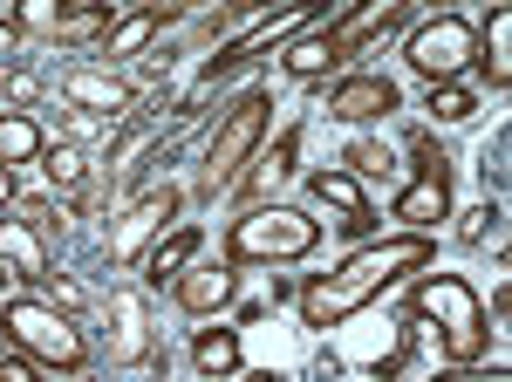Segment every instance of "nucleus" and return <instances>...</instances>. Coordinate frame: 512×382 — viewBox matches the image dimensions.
Returning a JSON list of instances; mask_svg holds the SVG:
<instances>
[{
  "label": "nucleus",
  "mask_w": 512,
  "mask_h": 382,
  "mask_svg": "<svg viewBox=\"0 0 512 382\" xmlns=\"http://www.w3.org/2000/svg\"><path fill=\"white\" fill-rule=\"evenodd\" d=\"M431 260L437 253H431L424 232H396L383 246H362V253H349L328 280H308V287H301V321H308V328H335V321H349L355 307H369L376 294H390L403 273H424Z\"/></svg>",
  "instance_id": "obj_1"
},
{
  "label": "nucleus",
  "mask_w": 512,
  "mask_h": 382,
  "mask_svg": "<svg viewBox=\"0 0 512 382\" xmlns=\"http://www.w3.org/2000/svg\"><path fill=\"white\" fill-rule=\"evenodd\" d=\"M321 246V219L301 205H246L226 226V267H280V260H308Z\"/></svg>",
  "instance_id": "obj_2"
},
{
  "label": "nucleus",
  "mask_w": 512,
  "mask_h": 382,
  "mask_svg": "<svg viewBox=\"0 0 512 382\" xmlns=\"http://www.w3.org/2000/svg\"><path fill=\"white\" fill-rule=\"evenodd\" d=\"M410 314L417 321H437V342H444V362L465 369L485 355V301L465 273H424L417 294H410Z\"/></svg>",
  "instance_id": "obj_3"
},
{
  "label": "nucleus",
  "mask_w": 512,
  "mask_h": 382,
  "mask_svg": "<svg viewBox=\"0 0 512 382\" xmlns=\"http://www.w3.org/2000/svg\"><path fill=\"white\" fill-rule=\"evenodd\" d=\"M0 335L21 348V355H35L41 369H62V376H82V362H89V342H82L76 314L48 307L41 294H14V301H0Z\"/></svg>",
  "instance_id": "obj_4"
},
{
  "label": "nucleus",
  "mask_w": 512,
  "mask_h": 382,
  "mask_svg": "<svg viewBox=\"0 0 512 382\" xmlns=\"http://www.w3.org/2000/svg\"><path fill=\"white\" fill-rule=\"evenodd\" d=\"M267 123H274V103H267V89H246V96H233V110L219 116L212 144H205V185H212V191L233 185L239 171H246V157L260 151Z\"/></svg>",
  "instance_id": "obj_5"
},
{
  "label": "nucleus",
  "mask_w": 512,
  "mask_h": 382,
  "mask_svg": "<svg viewBox=\"0 0 512 382\" xmlns=\"http://www.w3.org/2000/svg\"><path fill=\"white\" fill-rule=\"evenodd\" d=\"M403 62L431 82V89H437V82H458L478 62V28L465 21V14H431V21H417V28H410Z\"/></svg>",
  "instance_id": "obj_6"
},
{
  "label": "nucleus",
  "mask_w": 512,
  "mask_h": 382,
  "mask_svg": "<svg viewBox=\"0 0 512 382\" xmlns=\"http://www.w3.org/2000/svg\"><path fill=\"white\" fill-rule=\"evenodd\" d=\"M410 151H417V178L396 191V219H403V232L431 239L437 219H451V157L431 144V130H410Z\"/></svg>",
  "instance_id": "obj_7"
},
{
  "label": "nucleus",
  "mask_w": 512,
  "mask_h": 382,
  "mask_svg": "<svg viewBox=\"0 0 512 382\" xmlns=\"http://www.w3.org/2000/svg\"><path fill=\"white\" fill-rule=\"evenodd\" d=\"M178 205H185V191H178V185L144 191V198L123 212L117 226H110V267H130V260H144V253H151V246L164 239V226L178 219Z\"/></svg>",
  "instance_id": "obj_8"
},
{
  "label": "nucleus",
  "mask_w": 512,
  "mask_h": 382,
  "mask_svg": "<svg viewBox=\"0 0 512 382\" xmlns=\"http://www.w3.org/2000/svg\"><path fill=\"white\" fill-rule=\"evenodd\" d=\"M62 96H69V110H89V116H130V103H137V89L123 76H110V69H69L62 76Z\"/></svg>",
  "instance_id": "obj_9"
},
{
  "label": "nucleus",
  "mask_w": 512,
  "mask_h": 382,
  "mask_svg": "<svg viewBox=\"0 0 512 382\" xmlns=\"http://www.w3.org/2000/svg\"><path fill=\"white\" fill-rule=\"evenodd\" d=\"M396 21H410V7L403 0H369L362 14H335L328 21V41H335V62H349V55H362L376 35H390Z\"/></svg>",
  "instance_id": "obj_10"
},
{
  "label": "nucleus",
  "mask_w": 512,
  "mask_h": 382,
  "mask_svg": "<svg viewBox=\"0 0 512 382\" xmlns=\"http://www.w3.org/2000/svg\"><path fill=\"white\" fill-rule=\"evenodd\" d=\"M396 110V82L390 76H349L328 89V116L335 123H376Z\"/></svg>",
  "instance_id": "obj_11"
},
{
  "label": "nucleus",
  "mask_w": 512,
  "mask_h": 382,
  "mask_svg": "<svg viewBox=\"0 0 512 382\" xmlns=\"http://www.w3.org/2000/svg\"><path fill=\"white\" fill-rule=\"evenodd\" d=\"M110 362L117 369H137L144 355H151V307H144V294H110Z\"/></svg>",
  "instance_id": "obj_12"
},
{
  "label": "nucleus",
  "mask_w": 512,
  "mask_h": 382,
  "mask_svg": "<svg viewBox=\"0 0 512 382\" xmlns=\"http://www.w3.org/2000/svg\"><path fill=\"white\" fill-rule=\"evenodd\" d=\"M328 21H335V14H315L301 35L280 48V69H287L294 82H315V76H328V69H335V41H328Z\"/></svg>",
  "instance_id": "obj_13"
},
{
  "label": "nucleus",
  "mask_w": 512,
  "mask_h": 382,
  "mask_svg": "<svg viewBox=\"0 0 512 382\" xmlns=\"http://www.w3.org/2000/svg\"><path fill=\"white\" fill-rule=\"evenodd\" d=\"M233 294H239V267H226V260H219V267H185L178 273V307H185V314H219Z\"/></svg>",
  "instance_id": "obj_14"
},
{
  "label": "nucleus",
  "mask_w": 512,
  "mask_h": 382,
  "mask_svg": "<svg viewBox=\"0 0 512 382\" xmlns=\"http://www.w3.org/2000/svg\"><path fill=\"white\" fill-rule=\"evenodd\" d=\"M0 267L14 273V280H28V287H41L48 246H41V232L28 226V219H0Z\"/></svg>",
  "instance_id": "obj_15"
},
{
  "label": "nucleus",
  "mask_w": 512,
  "mask_h": 382,
  "mask_svg": "<svg viewBox=\"0 0 512 382\" xmlns=\"http://www.w3.org/2000/svg\"><path fill=\"white\" fill-rule=\"evenodd\" d=\"M171 21V7H130V14H117V28L103 35V62H123V55H144L151 41H158V28Z\"/></svg>",
  "instance_id": "obj_16"
},
{
  "label": "nucleus",
  "mask_w": 512,
  "mask_h": 382,
  "mask_svg": "<svg viewBox=\"0 0 512 382\" xmlns=\"http://www.w3.org/2000/svg\"><path fill=\"white\" fill-rule=\"evenodd\" d=\"M308 191H315L321 205H335L349 232H362V226H369V198H362V185H355L349 171H315V178H308Z\"/></svg>",
  "instance_id": "obj_17"
},
{
  "label": "nucleus",
  "mask_w": 512,
  "mask_h": 382,
  "mask_svg": "<svg viewBox=\"0 0 512 382\" xmlns=\"http://www.w3.org/2000/svg\"><path fill=\"white\" fill-rule=\"evenodd\" d=\"M192 253H198V226H178L171 239H158V246L144 253V280H151V287H164V280L178 287V273L192 267Z\"/></svg>",
  "instance_id": "obj_18"
},
{
  "label": "nucleus",
  "mask_w": 512,
  "mask_h": 382,
  "mask_svg": "<svg viewBox=\"0 0 512 382\" xmlns=\"http://www.w3.org/2000/svg\"><path fill=\"white\" fill-rule=\"evenodd\" d=\"M478 69L492 76V89H506V82H512V7H492L485 41H478Z\"/></svg>",
  "instance_id": "obj_19"
},
{
  "label": "nucleus",
  "mask_w": 512,
  "mask_h": 382,
  "mask_svg": "<svg viewBox=\"0 0 512 382\" xmlns=\"http://www.w3.org/2000/svg\"><path fill=\"white\" fill-rule=\"evenodd\" d=\"M41 151H48V137H41V123L28 110L0 116V164H7V171H14V164H35Z\"/></svg>",
  "instance_id": "obj_20"
},
{
  "label": "nucleus",
  "mask_w": 512,
  "mask_h": 382,
  "mask_svg": "<svg viewBox=\"0 0 512 382\" xmlns=\"http://www.w3.org/2000/svg\"><path fill=\"white\" fill-rule=\"evenodd\" d=\"M35 164H41V178L62 191V198H76V191L89 185V157H82L76 144H48V151H41Z\"/></svg>",
  "instance_id": "obj_21"
},
{
  "label": "nucleus",
  "mask_w": 512,
  "mask_h": 382,
  "mask_svg": "<svg viewBox=\"0 0 512 382\" xmlns=\"http://www.w3.org/2000/svg\"><path fill=\"white\" fill-rule=\"evenodd\" d=\"M192 369H198V376H212V382L233 376V369H239V335H233V328H205V335L192 342Z\"/></svg>",
  "instance_id": "obj_22"
},
{
  "label": "nucleus",
  "mask_w": 512,
  "mask_h": 382,
  "mask_svg": "<svg viewBox=\"0 0 512 382\" xmlns=\"http://www.w3.org/2000/svg\"><path fill=\"white\" fill-rule=\"evenodd\" d=\"M110 28H117V14H110V7H62L55 41H103Z\"/></svg>",
  "instance_id": "obj_23"
},
{
  "label": "nucleus",
  "mask_w": 512,
  "mask_h": 382,
  "mask_svg": "<svg viewBox=\"0 0 512 382\" xmlns=\"http://www.w3.org/2000/svg\"><path fill=\"white\" fill-rule=\"evenodd\" d=\"M342 164H349V178H355V185H362V178H390V171H396L390 144H376V137H355L349 151H342Z\"/></svg>",
  "instance_id": "obj_24"
},
{
  "label": "nucleus",
  "mask_w": 512,
  "mask_h": 382,
  "mask_svg": "<svg viewBox=\"0 0 512 382\" xmlns=\"http://www.w3.org/2000/svg\"><path fill=\"white\" fill-rule=\"evenodd\" d=\"M424 110H431L437 123H465V116H472L478 103H472V89H465V82H437V89H431V103H424Z\"/></svg>",
  "instance_id": "obj_25"
},
{
  "label": "nucleus",
  "mask_w": 512,
  "mask_h": 382,
  "mask_svg": "<svg viewBox=\"0 0 512 382\" xmlns=\"http://www.w3.org/2000/svg\"><path fill=\"white\" fill-rule=\"evenodd\" d=\"M14 28H41V35H55V21H62V7L55 0H21L14 14H7Z\"/></svg>",
  "instance_id": "obj_26"
},
{
  "label": "nucleus",
  "mask_w": 512,
  "mask_h": 382,
  "mask_svg": "<svg viewBox=\"0 0 512 382\" xmlns=\"http://www.w3.org/2000/svg\"><path fill=\"white\" fill-rule=\"evenodd\" d=\"M499 219H506V212H499V198H485V205H472V212H465V219H458V239H485V232H499Z\"/></svg>",
  "instance_id": "obj_27"
},
{
  "label": "nucleus",
  "mask_w": 512,
  "mask_h": 382,
  "mask_svg": "<svg viewBox=\"0 0 512 382\" xmlns=\"http://www.w3.org/2000/svg\"><path fill=\"white\" fill-rule=\"evenodd\" d=\"M21 219L35 232H62L69 226V205H48V198H21Z\"/></svg>",
  "instance_id": "obj_28"
},
{
  "label": "nucleus",
  "mask_w": 512,
  "mask_h": 382,
  "mask_svg": "<svg viewBox=\"0 0 512 382\" xmlns=\"http://www.w3.org/2000/svg\"><path fill=\"white\" fill-rule=\"evenodd\" d=\"M41 301L62 307V314H76V307H82V287H76V280H62V273L48 267V273H41Z\"/></svg>",
  "instance_id": "obj_29"
},
{
  "label": "nucleus",
  "mask_w": 512,
  "mask_h": 382,
  "mask_svg": "<svg viewBox=\"0 0 512 382\" xmlns=\"http://www.w3.org/2000/svg\"><path fill=\"white\" fill-rule=\"evenodd\" d=\"M0 382H35L28 362H14V342H7V335H0Z\"/></svg>",
  "instance_id": "obj_30"
},
{
  "label": "nucleus",
  "mask_w": 512,
  "mask_h": 382,
  "mask_svg": "<svg viewBox=\"0 0 512 382\" xmlns=\"http://www.w3.org/2000/svg\"><path fill=\"white\" fill-rule=\"evenodd\" d=\"M7 55H21V28H14V21H0V62H7Z\"/></svg>",
  "instance_id": "obj_31"
},
{
  "label": "nucleus",
  "mask_w": 512,
  "mask_h": 382,
  "mask_svg": "<svg viewBox=\"0 0 512 382\" xmlns=\"http://www.w3.org/2000/svg\"><path fill=\"white\" fill-rule=\"evenodd\" d=\"M7 198H14V171L0 164V205H7Z\"/></svg>",
  "instance_id": "obj_32"
},
{
  "label": "nucleus",
  "mask_w": 512,
  "mask_h": 382,
  "mask_svg": "<svg viewBox=\"0 0 512 382\" xmlns=\"http://www.w3.org/2000/svg\"><path fill=\"white\" fill-rule=\"evenodd\" d=\"M246 382H287V376H274V369H267V376H246Z\"/></svg>",
  "instance_id": "obj_33"
},
{
  "label": "nucleus",
  "mask_w": 512,
  "mask_h": 382,
  "mask_svg": "<svg viewBox=\"0 0 512 382\" xmlns=\"http://www.w3.org/2000/svg\"><path fill=\"white\" fill-rule=\"evenodd\" d=\"M7 280H14V273H7V267H0V287H7Z\"/></svg>",
  "instance_id": "obj_34"
}]
</instances>
